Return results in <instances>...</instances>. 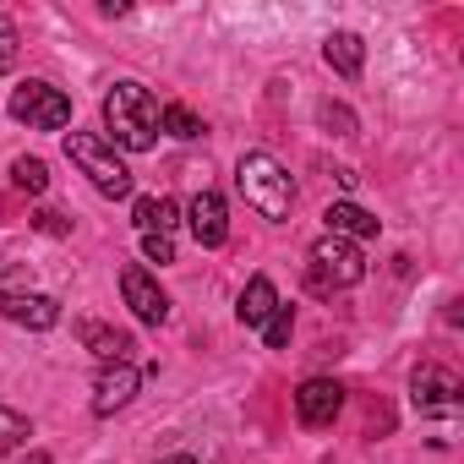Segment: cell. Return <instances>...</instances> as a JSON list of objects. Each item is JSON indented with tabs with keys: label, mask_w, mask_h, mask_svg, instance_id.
Instances as JSON below:
<instances>
[{
	"label": "cell",
	"mask_w": 464,
	"mask_h": 464,
	"mask_svg": "<svg viewBox=\"0 0 464 464\" xmlns=\"http://www.w3.org/2000/svg\"><path fill=\"white\" fill-rule=\"evenodd\" d=\"M104 142L126 148V153H148L159 142V104L142 82H115L104 93Z\"/></svg>",
	"instance_id": "6da1fadb"
},
{
	"label": "cell",
	"mask_w": 464,
	"mask_h": 464,
	"mask_svg": "<svg viewBox=\"0 0 464 464\" xmlns=\"http://www.w3.org/2000/svg\"><path fill=\"white\" fill-rule=\"evenodd\" d=\"M236 186H241V197H246L263 218H290V208H295V180H290V169H285L274 153H241Z\"/></svg>",
	"instance_id": "7a4b0ae2"
},
{
	"label": "cell",
	"mask_w": 464,
	"mask_h": 464,
	"mask_svg": "<svg viewBox=\"0 0 464 464\" xmlns=\"http://www.w3.org/2000/svg\"><path fill=\"white\" fill-rule=\"evenodd\" d=\"M66 159L93 180V191H104V197H131V169H126V159H121L99 131H66Z\"/></svg>",
	"instance_id": "3957f363"
},
{
	"label": "cell",
	"mask_w": 464,
	"mask_h": 464,
	"mask_svg": "<svg viewBox=\"0 0 464 464\" xmlns=\"http://www.w3.org/2000/svg\"><path fill=\"white\" fill-rule=\"evenodd\" d=\"M361 279H366V257H361V246H355V241L323 236V241L312 246V274H306V285H312L317 295H334V290H355Z\"/></svg>",
	"instance_id": "277c9868"
},
{
	"label": "cell",
	"mask_w": 464,
	"mask_h": 464,
	"mask_svg": "<svg viewBox=\"0 0 464 464\" xmlns=\"http://www.w3.org/2000/svg\"><path fill=\"white\" fill-rule=\"evenodd\" d=\"M12 121H23V126H34V131H61L66 121H72V99L61 93V88H50V82H23V88H12Z\"/></svg>",
	"instance_id": "5b68a950"
},
{
	"label": "cell",
	"mask_w": 464,
	"mask_h": 464,
	"mask_svg": "<svg viewBox=\"0 0 464 464\" xmlns=\"http://www.w3.org/2000/svg\"><path fill=\"white\" fill-rule=\"evenodd\" d=\"M410 404L420 410V415H453L459 410V377L448 372V366H415V377H410Z\"/></svg>",
	"instance_id": "8992f818"
},
{
	"label": "cell",
	"mask_w": 464,
	"mask_h": 464,
	"mask_svg": "<svg viewBox=\"0 0 464 464\" xmlns=\"http://www.w3.org/2000/svg\"><path fill=\"white\" fill-rule=\"evenodd\" d=\"M339 410H344V388L334 382V377H306L301 388H295V420L301 426H334L339 420Z\"/></svg>",
	"instance_id": "52a82bcc"
},
{
	"label": "cell",
	"mask_w": 464,
	"mask_h": 464,
	"mask_svg": "<svg viewBox=\"0 0 464 464\" xmlns=\"http://www.w3.org/2000/svg\"><path fill=\"white\" fill-rule=\"evenodd\" d=\"M121 295H126V306L137 312V323H148V328H159L164 317H169V295L159 290V279L148 274V268H121Z\"/></svg>",
	"instance_id": "ba28073f"
},
{
	"label": "cell",
	"mask_w": 464,
	"mask_h": 464,
	"mask_svg": "<svg viewBox=\"0 0 464 464\" xmlns=\"http://www.w3.org/2000/svg\"><path fill=\"white\" fill-rule=\"evenodd\" d=\"M186 224H191L197 246H208V252L229 241V208H224V197H218V191H208V186L186 202Z\"/></svg>",
	"instance_id": "9c48e42d"
},
{
	"label": "cell",
	"mask_w": 464,
	"mask_h": 464,
	"mask_svg": "<svg viewBox=\"0 0 464 464\" xmlns=\"http://www.w3.org/2000/svg\"><path fill=\"white\" fill-rule=\"evenodd\" d=\"M137 388H142V372H137L131 361L104 366V372L93 377V415H115V410H126V404L137 399Z\"/></svg>",
	"instance_id": "30bf717a"
},
{
	"label": "cell",
	"mask_w": 464,
	"mask_h": 464,
	"mask_svg": "<svg viewBox=\"0 0 464 464\" xmlns=\"http://www.w3.org/2000/svg\"><path fill=\"white\" fill-rule=\"evenodd\" d=\"M0 317L17 323V328L44 334V328L61 323V301H55V295H23V290H6V301H0Z\"/></svg>",
	"instance_id": "8fae6325"
},
{
	"label": "cell",
	"mask_w": 464,
	"mask_h": 464,
	"mask_svg": "<svg viewBox=\"0 0 464 464\" xmlns=\"http://www.w3.org/2000/svg\"><path fill=\"white\" fill-rule=\"evenodd\" d=\"M323 218H328V236H339V241H372L377 229H382V218H377V213H366V208H361V202H350V197H344V202H328V213H323Z\"/></svg>",
	"instance_id": "7c38bea8"
},
{
	"label": "cell",
	"mask_w": 464,
	"mask_h": 464,
	"mask_svg": "<svg viewBox=\"0 0 464 464\" xmlns=\"http://www.w3.org/2000/svg\"><path fill=\"white\" fill-rule=\"evenodd\" d=\"M131 218H137L142 236H175L180 229V202L175 197H137Z\"/></svg>",
	"instance_id": "4fadbf2b"
},
{
	"label": "cell",
	"mask_w": 464,
	"mask_h": 464,
	"mask_svg": "<svg viewBox=\"0 0 464 464\" xmlns=\"http://www.w3.org/2000/svg\"><path fill=\"white\" fill-rule=\"evenodd\" d=\"M77 334H82V344L104 361V366H115V361H131V334H121V328H110V323H77Z\"/></svg>",
	"instance_id": "5bb4252c"
},
{
	"label": "cell",
	"mask_w": 464,
	"mask_h": 464,
	"mask_svg": "<svg viewBox=\"0 0 464 464\" xmlns=\"http://www.w3.org/2000/svg\"><path fill=\"white\" fill-rule=\"evenodd\" d=\"M323 61H328L339 77H350V82H355V77H361V66H366V44H361V34H344V28H339V34H328Z\"/></svg>",
	"instance_id": "9a60e30c"
},
{
	"label": "cell",
	"mask_w": 464,
	"mask_h": 464,
	"mask_svg": "<svg viewBox=\"0 0 464 464\" xmlns=\"http://www.w3.org/2000/svg\"><path fill=\"white\" fill-rule=\"evenodd\" d=\"M274 306H279V295H274V279H263V274H257V279L241 290V306H236V317H241L246 328H263Z\"/></svg>",
	"instance_id": "2e32d148"
},
{
	"label": "cell",
	"mask_w": 464,
	"mask_h": 464,
	"mask_svg": "<svg viewBox=\"0 0 464 464\" xmlns=\"http://www.w3.org/2000/svg\"><path fill=\"white\" fill-rule=\"evenodd\" d=\"M159 131H169V137H180V142H197L208 126H202L197 110H186V104H164V110H159Z\"/></svg>",
	"instance_id": "e0dca14e"
},
{
	"label": "cell",
	"mask_w": 464,
	"mask_h": 464,
	"mask_svg": "<svg viewBox=\"0 0 464 464\" xmlns=\"http://www.w3.org/2000/svg\"><path fill=\"white\" fill-rule=\"evenodd\" d=\"M28 437H34V420L23 410H12V404H0V459H6L12 448H23Z\"/></svg>",
	"instance_id": "ac0fdd59"
},
{
	"label": "cell",
	"mask_w": 464,
	"mask_h": 464,
	"mask_svg": "<svg viewBox=\"0 0 464 464\" xmlns=\"http://www.w3.org/2000/svg\"><path fill=\"white\" fill-rule=\"evenodd\" d=\"M257 334L268 339V350H285V344H290V334H295V312H290V306L279 301V306L268 312V323H263Z\"/></svg>",
	"instance_id": "d6986e66"
},
{
	"label": "cell",
	"mask_w": 464,
	"mask_h": 464,
	"mask_svg": "<svg viewBox=\"0 0 464 464\" xmlns=\"http://www.w3.org/2000/svg\"><path fill=\"white\" fill-rule=\"evenodd\" d=\"M12 186L39 197V191L50 186V169H44V159H17V164H12Z\"/></svg>",
	"instance_id": "ffe728a7"
},
{
	"label": "cell",
	"mask_w": 464,
	"mask_h": 464,
	"mask_svg": "<svg viewBox=\"0 0 464 464\" xmlns=\"http://www.w3.org/2000/svg\"><path fill=\"white\" fill-rule=\"evenodd\" d=\"M317 121H323L328 131H339V137H355V115H350L344 104H334V99H323V104H317Z\"/></svg>",
	"instance_id": "44dd1931"
},
{
	"label": "cell",
	"mask_w": 464,
	"mask_h": 464,
	"mask_svg": "<svg viewBox=\"0 0 464 464\" xmlns=\"http://www.w3.org/2000/svg\"><path fill=\"white\" fill-rule=\"evenodd\" d=\"M142 257H148V263H159V268H164V263H175V236H142Z\"/></svg>",
	"instance_id": "7402d4cb"
},
{
	"label": "cell",
	"mask_w": 464,
	"mask_h": 464,
	"mask_svg": "<svg viewBox=\"0 0 464 464\" xmlns=\"http://www.w3.org/2000/svg\"><path fill=\"white\" fill-rule=\"evenodd\" d=\"M17 66V28H12V17L0 12V72H12Z\"/></svg>",
	"instance_id": "603a6c76"
},
{
	"label": "cell",
	"mask_w": 464,
	"mask_h": 464,
	"mask_svg": "<svg viewBox=\"0 0 464 464\" xmlns=\"http://www.w3.org/2000/svg\"><path fill=\"white\" fill-rule=\"evenodd\" d=\"M34 224L44 229V236H66V229H72V218H66V213H55V208H44V213H34Z\"/></svg>",
	"instance_id": "cb8c5ba5"
},
{
	"label": "cell",
	"mask_w": 464,
	"mask_h": 464,
	"mask_svg": "<svg viewBox=\"0 0 464 464\" xmlns=\"http://www.w3.org/2000/svg\"><path fill=\"white\" fill-rule=\"evenodd\" d=\"M159 464H197L191 453H169V459H159Z\"/></svg>",
	"instance_id": "d4e9b609"
},
{
	"label": "cell",
	"mask_w": 464,
	"mask_h": 464,
	"mask_svg": "<svg viewBox=\"0 0 464 464\" xmlns=\"http://www.w3.org/2000/svg\"><path fill=\"white\" fill-rule=\"evenodd\" d=\"M28 464H50V453H34V459H28Z\"/></svg>",
	"instance_id": "484cf974"
},
{
	"label": "cell",
	"mask_w": 464,
	"mask_h": 464,
	"mask_svg": "<svg viewBox=\"0 0 464 464\" xmlns=\"http://www.w3.org/2000/svg\"><path fill=\"white\" fill-rule=\"evenodd\" d=\"M0 301H6V290H0Z\"/></svg>",
	"instance_id": "4316f807"
}]
</instances>
